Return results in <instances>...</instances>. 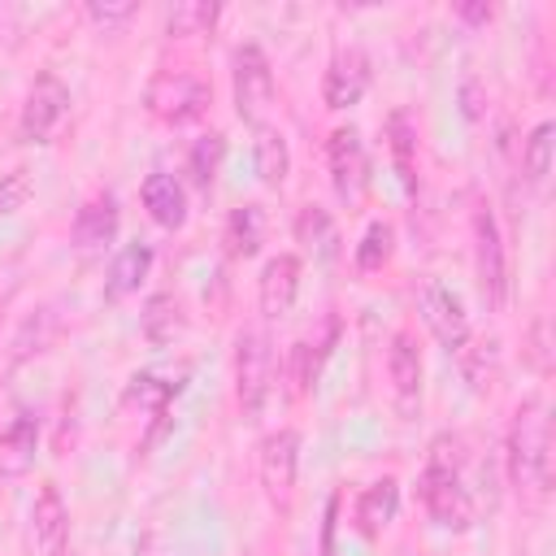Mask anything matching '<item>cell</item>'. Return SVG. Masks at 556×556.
I'll return each mask as SVG.
<instances>
[{
  "instance_id": "33",
  "label": "cell",
  "mask_w": 556,
  "mask_h": 556,
  "mask_svg": "<svg viewBox=\"0 0 556 556\" xmlns=\"http://www.w3.org/2000/svg\"><path fill=\"white\" fill-rule=\"evenodd\" d=\"M456 17L469 22V26H486V22L495 17V4H486V0H465V4H456Z\"/></svg>"
},
{
  "instance_id": "28",
  "label": "cell",
  "mask_w": 556,
  "mask_h": 556,
  "mask_svg": "<svg viewBox=\"0 0 556 556\" xmlns=\"http://www.w3.org/2000/svg\"><path fill=\"white\" fill-rule=\"evenodd\" d=\"M391 243H395V230L387 226V222H369V230H365V239H361V248H356V265L369 274V269H382L387 265V256H391Z\"/></svg>"
},
{
  "instance_id": "26",
  "label": "cell",
  "mask_w": 556,
  "mask_h": 556,
  "mask_svg": "<svg viewBox=\"0 0 556 556\" xmlns=\"http://www.w3.org/2000/svg\"><path fill=\"white\" fill-rule=\"evenodd\" d=\"M387 135H391V156H395V174L404 182V191H417V165H413V148H417V135H413V122L404 113H391L387 122Z\"/></svg>"
},
{
  "instance_id": "15",
  "label": "cell",
  "mask_w": 556,
  "mask_h": 556,
  "mask_svg": "<svg viewBox=\"0 0 556 556\" xmlns=\"http://www.w3.org/2000/svg\"><path fill=\"white\" fill-rule=\"evenodd\" d=\"M113 235H117V200L109 191H100V195H91L78 208V217H74V243L83 252H96V248L113 243Z\"/></svg>"
},
{
  "instance_id": "21",
  "label": "cell",
  "mask_w": 556,
  "mask_h": 556,
  "mask_svg": "<svg viewBox=\"0 0 556 556\" xmlns=\"http://www.w3.org/2000/svg\"><path fill=\"white\" fill-rule=\"evenodd\" d=\"M139 326H143V339L152 343V348H165V343H174L178 334H182V308H178V300L174 295H152L148 304H143V317H139Z\"/></svg>"
},
{
  "instance_id": "4",
  "label": "cell",
  "mask_w": 556,
  "mask_h": 556,
  "mask_svg": "<svg viewBox=\"0 0 556 556\" xmlns=\"http://www.w3.org/2000/svg\"><path fill=\"white\" fill-rule=\"evenodd\" d=\"M269 369H274V356H269L265 330H239V339H235V400H239L243 417H261L265 395H269Z\"/></svg>"
},
{
  "instance_id": "34",
  "label": "cell",
  "mask_w": 556,
  "mask_h": 556,
  "mask_svg": "<svg viewBox=\"0 0 556 556\" xmlns=\"http://www.w3.org/2000/svg\"><path fill=\"white\" fill-rule=\"evenodd\" d=\"M61 556H74V552H61Z\"/></svg>"
},
{
  "instance_id": "16",
  "label": "cell",
  "mask_w": 556,
  "mask_h": 556,
  "mask_svg": "<svg viewBox=\"0 0 556 556\" xmlns=\"http://www.w3.org/2000/svg\"><path fill=\"white\" fill-rule=\"evenodd\" d=\"M35 443H39V421L30 413H17L4 430H0V473L17 478L35 465Z\"/></svg>"
},
{
  "instance_id": "25",
  "label": "cell",
  "mask_w": 556,
  "mask_h": 556,
  "mask_svg": "<svg viewBox=\"0 0 556 556\" xmlns=\"http://www.w3.org/2000/svg\"><path fill=\"white\" fill-rule=\"evenodd\" d=\"M552 148H556V126H552V122H539V126L526 135V143H521V169H526V178H530L534 187L552 174Z\"/></svg>"
},
{
  "instance_id": "17",
  "label": "cell",
  "mask_w": 556,
  "mask_h": 556,
  "mask_svg": "<svg viewBox=\"0 0 556 556\" xmlns=\"http://www.w3.org/2000/svg\"><path fill=\"white\" fill-rule=\"evenodd\" d=\"M143 208L152 213L156 226L165 230H178L187 222V195H182V182L174 174H148L143 182Z\"/></svg>"
},
{
  "instance_id": "14",
  "label": "cell",
  "mask_w": 556,
  "mask_h": 556,
  "mask_svg": "<svg viewBox=\"0 0 556 556\" xmlns=\"http://www.w3.org/2000/svg\"><path fill=\"white\" fill-rule=\"evenodd\" d=\"M387 374H391V387H395V404L400 413L408 417L417 408V395H421V356H417V343L408 330H400L387 348Z\"/></svg>"
},
{
  "instance_id": "20",
  "label": "cell",
  "mask_w": 556,
  "mask_h": 556,
  "mask_svg": "<svg viewBox=\"0 0 556 556\" xmlns=\"http://www.w3.org/2000/svg\"><path fill=\"white\" fill-rule=\"evenodd\" d=\"M148 269H152V248L148 243H130V248H122L117 252V261H113V269H109V300H122V295H130V291H139V282L148 278Z\"/></svg>"
},
{
  "instance_id": "29",
  "label": "cell",
  "mask_w": 556,
  "mask_h": 556,
  "mask_svg": "<svg viewBox=\"0 0 556 556\" xmlns=\"http://www.w3.org/2000/svg\"><path fill=\"white\" fill-rule=\"evenodd\" d=\"M30 191H35V182H30V169H9V174H0V213H17L26 200H30Z\"/></svg>"
},
{
  "instance_id": "3",
  "label": "cell",
  "mask_w": 556,
  "mask_h": 556,
  "mask_svg": "<svg viewBox=\"0 0 556 556\" xmlns=\"http://www.w3.org/2000/svg\"><path fill=\"white\" fill-rule=\"evenodd\" d=\"M143 104L156 122L182 126V122H195L208 109V83L191 70H161V74H152V83L143 91Z\"/></svg>"
},
{
  "instance_id": "13",
  "label": "cell",
  "mask_w": 556,
  "mask_h": 556,
  "mask_svg": "<svg viewBox=\"0 0 556 556\" xmlns=\"http://www.w3.org/2000/svg\"><path fill=\"white\" fill-rule=\"evenodd\" d=\"M30 534L39 543L43 556H61L65 552V534H70V508L61 500V491L52 482L39 486L35 508H30Z\"/></svg>"
},
{
  "instance_id": "31",
  "label": "cell",
  "mask_w": 556,
  "mask_h": 556,
  "mask_svg": "<svg viewBox=\"0 0 556 556\" xmlns=\"http://www.w3.org/2000/svg\"><path fill=\"white\" fill-rule=\"evenodd\" d=\"M130 13H135V0H91V4H87V17H91L96 26H104V30L130 22Z\"/></svg>"
},
{
  "instance_id": "30",
  "label": "cell",
  "mask_w": 556,
  "mask_h": 556,
  "mask_svg": "<svg viewBox=\"0 0 556 556\" xmlns=\"http://www.w3.org/2000/svg\"><path fill=\"white\" fill-rule=\"evenodd\" d=\"M295 235H300V243H330V217H326V208H317V204H308L304 213H300V222H295Z\"/></svg>"
},
{
  "instance_id": "19",
  "label": "cell",
  "mask_w": 556,
  "mask_h": 556,
  "mask_svg": "<svg viewBox=\"0 0 556 556\" xmlns=\"http://www.w3.org/2000/svg\"><path fill=\"white\" fill-rule=\"evenodd\" d=\"M261 243H265V213H261V204H239L226 217V252L248 261V256L261 252Z\"/></svg>"
},
{
  "instance_id": "12",
  "label": "cell",
  "mask_w": 556,
  "mask_h": 556,
  "mask_svg": "<svg viewBox=\"0 0 556 556\" xmlns=\"http://www.w3.org/2000/svg\"><path fill=\"white\" fill-rule=\"evenodd\" d=\"M295 291H300V256H291V252L269 256L265 269H261V313L269 321L287 317L291 304H295Z\"/></svg>"
},
{
  "instance_id": "9",
  "label": "cell",
  "mask_w": 556,
  "mask_h": 556,
  "mask_svg": "<svg viewBox=\"0 0 556 556\" xmlns=\"http://www.w3.org/2000/svg\"><path fill=\"white\" fill-rule=\"evenodd\" d=\"M295 465H300V434L295 430H274L261 443V486L265 495L287 508L291 491H295Z\"/></svg>"
},
{
  "instance_id": "11",
  "label": "cell",
  "mask_w": 556,
  "mask_h": 556,
  "mask_svg": "<svg viewBox=\"0 0 556 556\" xmlns=\"http://www.w3.org/2000/svg\"><path fill=\"white\" fill-rule=\"evenodd\" d=\"M365 87H369V56H365L361 48L339 52V56L330 61V70H326V87H321L326 109H352V104H361Z\"/></svg>"
},
{
  "instance_id": "6",
  "label": "cell",
  "mask_w": 556,
  "mask_h": 556,
  "mask_svg": "<svg viewBox=\"0 0 556 556\" xmlns=\"http://www.w3.org/2000/svg\"><path fill=\"white\" fill-rule=\"evenodd\" d=\"M274 104V70L256 43L235 48V113L248 126H261Z\"/></svg>"
},
{
  "instance_id": "10",
  "label": "cell",
  "mask_w": 556,
  "mask_h": 556,
  "mask_svg": "<svg viewBox=\"0 0 556 556\" xmlns=\"http://www.w3.org/2000/svg\"><path fill=\"white\" fill-rule=\"evenodd\" d=\"M326 165H330V187L339 200H356L365 187V143L352 126H339L326 143Z\"/></svg>"
},
{
  "instance_id": "22",
  "label": "cell",
  "mask_w": 556,
  "mask_h": 556,
  "mask_svg": "<svg viewBox=\"0 0 556 556\" xmlns=\"http://www.w3.org/2000/svg\"><path fill=\"white\" fill-rule=\"evenodd\" d=\"M287 169H291V152H287V139L269 126H261L256 135V174L265 187H282L287 182Z\"/></svg>"
},
{
  "instance_id": "1",
  "label": "cell",
  "mask_w": 556,
  "mask_h": 556,
  "mask_svg": "<svg viewBox=\"0 0 556 556\" xmlns=\"http://www.w3.org/2000/svg\"><path fill=\"white\" fill-rule=\"evenodd\" d=\"M460 465H465L460 439L456 434H439L430 443V452H426L421 500H426V513L443 530H469L473 526V504H469V491L460 486Z\"/></svg>"
},
{
  "instance_id": "8",
  "label": "cell",
  "mask_w": 556,
  "mask_h": 556,
  "mask_svg": "<svg viewBox=\"0 0 556 556\" xmlns=\"http://www.w3.org/2000/svg\"><path fill=\"white\" fill-rule=\"evenodd\" d=\"M417 308H421V321L430 326V334H434L447 352H460V348L469 343V317H465L460 300H456L443 282L426 278V282L417 287Z\"/></svg>"
},
{
  "instance_id": "5",
  "label": "cell",
  "mask_w": 556,
  "mask_h": 556,
  "mask_svg": "<svg viewBox=\"0 0 556 556\" xmlns=\"http://www.w3.org/2000/svg\"><path fill=\"white\" fill-rule=\"evenodd\" d=\"M70 117V87L56 78V74H39L26 91V104H22V117H17V130L26 143H52L56 130L65 126Z\"/></svg>"
},
{
  "instance_id": "32",
  "label": "cell",
  "mask_w": 556,
  "mask_h": 556,
  "mask_svg": "<svg viewBox=\"0 0 556 556\" xmlns=\"http://www.w3.org/2000/svg\"><path fill=\"white\" fill-rule=\"evenodd\" d=\"M460 113H465V122H482L486 117V91H482L478 78L460 83Z\"/></svg>"
},
{
  "instance_id": "27",
  "label": "cell",
  "mask_w": 556,
  "mask_h": 556,
  "mask_svg": "<svg viewBox=\"0 0 556 556\" xmlns=\"http://www.w3.org/2000/svg\"><path fill=\"white\" fill-rule=\"evenodd\" d=\"M222 156H226V135H222V130L200 135V139L191 143V152H187V169H191V178H195L200 187H208V182L217 178Z\"/></svg>"
},
{
  "instance_id": "24",
  "label": "cell",
  "mask_w": 556,
  "mask_h": 556,
  "mask_svg": "<svg viewBox=\"0 0 556 556\" xmlns=\"http://www.w3.org/2000/svg\"><path fill=\"white\" fill-rule=\"evenodd\" d=\"M217 17H222V4L217 0H182V4L169 9L165 30L169 35H208L217 26Z\"/></svg>"
},
{
  "instance_id": "18",
  "label": "cell",
  "mask_w": 556,
  "mask_h": 556,
  "mask_svg": "<svg viewBox=\"0 0 556 556\" xmlns=\"http://www.w3.org/2000/svg\"><path fill=\"white\" fill-rule=\"evenodd\" d=\"M395 508H400V482H395V478L369 482L365 495H361V504H356V530H361L365 539H378L382 526L395 517Z\"/></svg>"
},
{
  "instance_id": "23",
  "label": "cell",
  "mask_w": 556,
  "mask_h": 556,
  "mask_svg": "<svg viewBox=\"0 0 556 556\" xmlns=\"http://www.w3.org/2000/svg\"><path fill=\"white\" fill-rule=\"evenodd\" d=\"M174 391H178V382H165L156 374H135L122 391V404L126 408H148L152 417H165V404L174 400Z\"/></svg>"
},
{
  "instance_id": "7",
  "label": "cell",
  "mask_w": 556,
  "mask_h": 556,
  "mask_svg": "<svg viewBox=\"0 0 556 556\" xmlns=\"http://www.w3.org/2000/svg\"><path fill=\"white\" fill-rule=\"evenodd\" d=\"M473 269L478 287L491 308H504L508 300V261H504V239L491 217V208H473Z\"/></svg>"
},
{
  "instance_id": "2",
  "label": "cell",
  "mask_w": 556,
  "mask_h": 556,
  "mask_svg": "<svg viewBox=\"0 0 556 556\" xmlns=\"http://www.w3.org/2000/svg\"><path fill=\"white\" fill-rule=\"evenodd\" d=\"M547 408L539 395L521 400L513 421H508V478L517 491H534L547 495V478H552V452H547Z\"/></svg>"
}]
</instances>
